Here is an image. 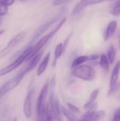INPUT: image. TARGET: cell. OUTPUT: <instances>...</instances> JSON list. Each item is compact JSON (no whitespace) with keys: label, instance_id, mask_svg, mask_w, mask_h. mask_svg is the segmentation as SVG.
Wrapping results in <instances>:
<instances>
[{"label":"cell","instance_id":"obj_10","mask_svg":"<svg viewBox=\"0 0 120 121\" xmlns=\"http://www.w3.org/2000/svg\"><path fill=\"white\" fill-rule=\"evenodd\" d=\"M34 94V89H32L28 93L23 104V113L27 118L31 117L32 115V101Z\"/></svg>","mask_w":120,"mask_h":121},{"label":"cell","instance_id":"obj_18","mask_svg":"<svg viewBox=\"0 0 120 121\" xmlns=\"http://www.w3.org/2000/svg\"><path fill=\"white\" fill-rule=\"evenodd\" d=\"M90 60V56L88 55H82V56H79L78 57H76V59H74V60L73 61L72 64H71V67L74 68L77 66H79L82 64H83L84 62L89 61Z\"/></svg>","mask_w":120,"mask_h":121},{"label":"cell","instance_id":"obj_19","mask_svg":"<svg viewBox=\"0 0 120 121\" xmlns=\"http://www.w3.org/2000/svg\"><path fill=\"white\" fill-rule=\"evenodd\" d=\"M61 111L62 112V113L64 114V116L69 121H76L79 120V119L76 117V116H75L74 113H73L71 111H70L69 109L66 108L65 107H62Z\"/></svg>","mask_w":120,"mask_h":121},{"label":"cell","instance_id":"obj_33","mask_svg":"<svg viewBox=\"0 0 120 121\" xmlns=\"http://www.w3.org/2000/svg\"><path fill=\"white\" fill-rule=\"evenodd\" d=\"M0 23H1V18H0Z\"/></svg>","mask_w":120,"mask_h":121},{"label":"cell","instance_id":"obj_9","mask_svg":"<svg viewBox=\"0 0 120 121\" xmlns=\"http://www.w3.org/2000/svg\"><path fill=\"white\" fill-rule=\"evenodd\" d=\"M49 104L51 108L53 116H54V120H60L61 118V110L59 106L58 101L57 100L54 92L51 91V94L50 96V101H49Z\"/></svg>","mask_w":120,"mask_h":121},{"label":"cell","instance_id":"obj_27","mask_svg":"<svg viewBox=\"0 0 120 121\" xmlns=\"http://www.w3.org/2000/svg\"><path fill=\"white\" fill-rule=\"evenodd\" d=\"M113 121H120V107L118 108L115 114H114V118H113Z\"/></svg>","mask_w":120,"mask_h":121},{"label":"cell","instance_id":"obj_6","mask_svg":"<svg viewBox=\"0 0 120 121\" xmlns=\"http://www.w3.org/2000/svg\"><path fill=\"white\" fill-rule=\"evenodd\" d=\"M25 34H26V33L25 31H22V32L18 33L16 35H15L8 42L7 45L0 51V59H2L3 57H6L7 55H8L14 49V48L22 41V40L25 38Z\"/></svg>","mask_w":120,"mask_h":121},{"label":"cell","instance_id":"obj_23","mask_svg":"<svg viewBox=\"0 0 120 121\" xmlns=\"http://www.w3.org/2000/svg\"><path fill=\"white\" fill-rule=\"evenodd\" d=\"M8 6L0 1V16H5L8 13Z\"/></svg>","mask_w":120,"mask_h":121},{"label":"cell","instance_id":"obj_1","mask_svg":"<svg viewBox=\"0 0 120 121\" xmlns=\"http://www.w3.org/2000/svg\"><path fill=\"white\" fill-rule=\"evenodd\" d=\"M66 18H62L60 21H59V23L57 24V26L54 28V30H52V31H50L49 33H47V34H46L45 35H44L43 37H42L39 40H38V42L35 45H33V50H32V52H31V53H30V56H29V57H28V61L29 60H30L35 55H36L39 51H40L41 50V49L44 47V45L59 31V30L61 28V27L65 23V22H66Z\"/></svg>","mask_w":120,"mask_h":121},{"label":"cell","instance_id":"obj_29","mask_svg":"<svg viewBox=\"0 0 120 121\" xmlns=\"http://www.w3.org/2000/svg\"><path fill=\"white\" fill-rule=\"evenodd\" d=\"M1 1H2L3 3H4L6 5L8 6H11L12 4H13L15 0H0Z\"/></svg>","mask_w":120,"mask_h":121},{"label":"cell","instance_id":"obj_25","mask_svg":"<svg viewBox=\"0 0 120 121\" xmlns=\"http://www.w3.org/2000/svg\"><path fill=\"white\" fill-rule=\"evenodd\" d=\"M71 0H53L52 1V5L53 6H60L62 4H64L66 3L70 2Z\"/></svg>","mask_w":120,"mask_h":121},{"label":"cell","instance_id":"obj_13","mask_svg":"<svg viewBox=\"0 0 120 121\" xmlns=\"http://www.w3.org/2000/svg\"><path fill=\"white\" fill-rule=\"evenodd\" d=\"M120 60L117 62L115 65L112 73L111 75V79H110V89L113 87L117 82H118V79L120 76Z\"/></svg>","mask_w":120,"mask_h":121},{"label":"cell","instance_id":"obj_4","mask_svg":"<svg viewBox=\"0 0 120 121\" xmlns=\"http://www.w3.org/2000/svg\"><path fill=\"white\" fill-rule=\"evenodd\" d=\"M71 74L74 77L84 81H92L95 77L94 69L92 67L86 65H81L74 67Z\"/></svg>","mask_w":120,"mask_h":121},{"label":"cell","instance_id":"obj_2","mask_svg":"<svg viewBox=\"0 0 120 121\" xmlns=\"http://www.w3.org/2000/svg\"><path fill=\"white\" fill-rule=\"evenodd\" d=\"M33 45L29 46L12 63H11L10 65L1 69H0V77L10 73L11 72H12L13 70L16 69L18 67H19L23 62L28 61V59L33 50Z\"/></svg>","mask_w":120,"mask_h":121},{"label":"cell","instance_id":"obj_22","mask_svg":"<svg viewBox=\"0 0 120 121\" xmlns=\"http://www.w3.org/2000/svg\"><path fill=\"white\" fill-rule=\"evenodd\" d=\"M110 14L113 16H119L120 15V0L115 2L111 7L110 10Z\"/></svg>","mask_w":120,"mask_h":121},{"label":"cell","instance_id":"obj_3","mask_svg":"<svg viewBox=\"0 0 120 121\" xmlns=\"http://www.w3.org/2000/svg\"><path fill=\"white\" fill-rule=\"evenodd\" d=\"M49 82H47L42 88L37 102V114L39 120L46 121V99L48 91Z\"/></svg>","mask_w":120,"mask_h":121},{"label":"cell","instance_id":"obj_12","mask_svg":"<svg viewBox=\"0 0 120 121\" xmlns=\"http://www.w3.org/2000/svg\"><path fill=\"white\" fill-rule=\"evenodd\" d=\"M42 54H43V51L41 50L40 52L39 51L36 55H35L31 59H30V62L28 65V66L25 68V70L27 73L30 72V71H32L33 69H35V67L37 66V65L38 64L39 61L40 60L42 56Z\"/></svg>","mask_w":120,"mask_h":121},{"label":"cell","instance_id":"obj_8","mask_svg":"<svg viewBox=\"0 0 120 121\" xmlns=\"http://www.w3.org/2000/svg\"><path fill=\"white\" fill-rule=\"evenodd\" d=\"M60 16H61V15H58V16H57L52 18H50V19H49L48 21H47L45 23H44L42 25H41V26L36 30V31L35 32V33H34V35H33V37L32 41L35 40L38 37H40L42 33H44L45 32V30H47L51 26H52V25H53L59 18Z\"/></svg>","mask_w":120,"mask_h":121},{"label":"cell","instance_id":"obj_24","mask_svg":"<svg viewBox=\"0 0 120 121\" xmlns=\"http://www.w3.org/2000/svg\"><path fill=\"white\" fill-rule=\"evenodd\" d=\"M67 106H68V109H69L70 111H71L73 113H74L75 115L79 114V113H80V110H79V108L77 106H76L75 105H74V104H71V103H68V104H67Z\"/></svg>","mask_w":120,"mask_h":121},{"label":"cell","instance_id":"obj_20","mask_svg":"<svg viewBox=\"0 0 120 121\" xmlns=\"http://www.w3.org/2000/svg\"><path fill=\"white\" fill-rule=\"evenodd\" d=\"M116 49L113 45H111L108 51V58L109 60V62L110 64H112L115 61V56H116Z\"/></svg>","mask_w":120,"mask_h":121},{"label":"cell","instance_id":"obj_7","mask_svg":"<svg viewBox=\"0 0 120 121\" xmlns=\"http://www.w3.org/2000/svg\"><path fill=\"white\" fill-rule=\"evenodd\" d=\"M105 1H107V0H81L73 9V10L71 11V14L73 16L77 15V14L80 13L83 10H84V9L87 6L100 4Z\"/></svg>","mask_w":120,"mask_h":121},{"label":"cell","instance_id":"obj_32","mask_svg":"<svg viewBox=\"0 0 120 121\" xmlns=\"http://www.w3.org/2000/svg\"><path fill=\"white\" fill-rule=\"evenodd\" d=\"M0 97H1V87H0Z\"/></svg>","mask_w":120,"mask_h":121},{"label":"cell","instance_id":"obj_17","mask_svg":"<svg viewBox=\"0 0 120 121\" xmlns=\"http://www.w3.org/2000/svg\"><path fill=\"white\" fill-rule=\"evenodd\" d=\"M64 49H63V43H59L54 50V62H53V65L54 66L58 60V59L62 56V53L64 52Z\"/></svg>","mask_w":120,"mask_h":121},{"label":"cell","instance_id":"obj_15","mask_svg":"<svg viewBox=\"0 0 120 121\" xmlns=\"http://www.w3.org/2000/svg\"><path fill=\"white\" fill-rule=\"evenodd\" d=\"M50 53L49 52L46 55V56L42 60V61L41 62V63L40 64V65L37 68V76L42 75L44 73V72L46 70L47 65L49 64V62H50Z\"/></svg>","mask_w":120,"mask_h":121},{"label":"cell","instance_id":"obj_31","mask_svg":"<svg viewBox=\"0 0 120 121\" xmlns=\"http://www.w3.org/2000/svg\"><path fill=\"white\" fill-rule=\"evenodd\" d=\"M18 1H21V2H25V1H27L28 0H18Z\"/></svg>","mask_w":120,"mask_h":121},{"label":"cell","instance_id":"obj_26","mask_svg":"<svg viewBox=\"0 0 120 121\" xmlns=\"http://www.w3.org/2000/svg\"><path fill=\"white\" fill-rule=\"evenodd\" d=\"M120 89V83H117L113 87H112L111 89H110V91H109V95H111V94H114V93H115L116 91H117L119 89Z\"/></svg>","mask_w":120,"mask_h":121},{"label":"cell","instance_id":"obj_34","mask_svg":"<svg viewBox=\"0 0 120 121\" xmlns=\"http://www.w3.org/2000/svg\"></svg>","mask_w":120,"mask_h":121},{"label":"cell","instance_id":"obj_5","mask_svg":"<svg viewBox=\"0 0 120 121\" xmlns=\"http://www.w3.org/2000/svg\"><path fill=\"white\" fill-rule=\"evenodd\" d=\"M26 74L27 72L24 69L23 70L20 72L17 75H16L14 77L6 82L2 86H1V96H3L4 94H6V93H8V91L16 87L20 84V82H21V80L23 79V77Z\"/></svg>","mask_w":120,"mask_h":121},{"label":"cell","instance_id":"obj_30","mask_svg":"<svg viewBox=\"0 0 120 121\" xmlns=\"http://www.w3.org/2000/svg\"><path fill=\"white\" fill-rule=\"evenodd\" d=\"M4 31H5V30H4V29H1V30H0V35H2V34L4 33Z\"/></svg>","mask_w":120,"mask_h":121},{"label":"cell","instance_id":"obj_14","mask_svg":"<svg viewBox=\"0 0 120 121\" xmlns=\"http://www.w3.org/2000/svg\"><path fill=\"white\" fill-rule=\"evenodd\" d=\"M117 26V22L116 21H112L108 23L105 32V40H108V39H110L111 37L114 35Z\"/></svg>","mask_w":120,"mask_h":121},{"label":"cell","instance_id":"obj_28","mask_svg":"<svg viewBox=\"0 0 120 121\" xmlns=\"http://www.w3.org/2000/svg\"><path fill=\"white\" fill-rule=\"evenodd\" d=\"M71 35H72V33H71L67 37H66V38L65 39V40H64V42L63 43V49H64V51L65 50V49L66 48V47H67V45H68V43H69V39L71 38Z\"/></svg>","mask_w":120,"mask_h":121},{"label":"cell","instance_id":"obj_11","mask_svg":"<svg viewBox=\"0 0 120 121\" xmlns=\"http://www.w3.org/2000/svg\"><path fill=\"white\" fill-rule=\"evenodd\" d=\"M106 115V113L105 111H93L89 113H86L81 120L82 121H99L103 118Z\"/></svg>","mask_w":120,"mask_h":121},{"label":"cell","instance_id":"obj_16","mask_svg":"<svg viewBox=\"0 0 120 121\" xmlns=\"http://www.w3.org/2000/svg\"><path fill=\"white\" fill-rule=\"evenodd\" d=\"M98 94H99V89H95L91 94V96H90V99L88 100V101L87 103L85 104L83 108L85 110H88L94 103H95V99H97L98 96Z\"/></svg>","mask_w":120,"mask_h":121},{"label":"cell","instance_id":"obj_21","mask_svg":"<svg viewBox=\"0 0 120 121\" xmlns=\"http://www.w3.org/2000/svg\"><path fill=\"white\" fill-rule=\"evenodd\" d=\"M100 65L105 70H108L110 62L108 57L105 54H101L100 56Z\"/></svg>","mask_w":120,"mask_h":121}]
</instances>
